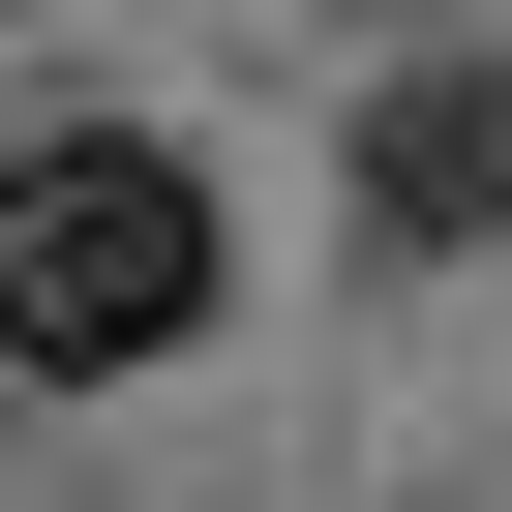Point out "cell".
<instances>
[{"label":"cell","instance_id":"cell-1","mask_svg":"<svg viewBox=\"0 0 512 512\" xmlns=\"http://www.w3.org/2000/svg\"><path fill=\"white\" fill-rule=\"evenodd\" d=\"M211 332V181L151 121H61V151H0V362H181Z\"/></svg>","mask_w":512,"mask_h":512},{"label":"cell","instance_id":"cell-2","mask_svg":"<svg viewBox=\"0 0 512 512\" xmlns=\"http://www.w3.org/2000/svg\"><path fill=\"white\" fill-rule=\"evenodd\" d=\"M362 241H422V272L512 241V61H392L362 91Z\"/></svg>","mask_w":512,"mask_h":512}]
</instances>
